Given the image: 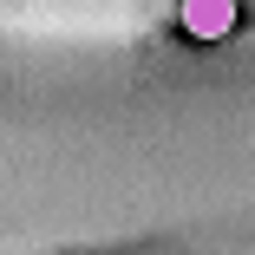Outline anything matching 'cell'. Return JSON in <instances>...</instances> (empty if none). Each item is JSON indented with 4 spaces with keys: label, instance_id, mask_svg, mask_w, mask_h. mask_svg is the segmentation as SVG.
<instances>
[{
    "label": "cell",
    "instance_id": "obj_1",
    "mask_svg": "<svg viewBox=\"0 0 255 255\" xmlns=\"http://www.w3.org/2000/svg\"><path fill=\"white\" fill-rule=\"evenodd\" d=\"M183 33H196V39H229V33H236V0H183Z\"/></svg>",
    "mask_w": 255,
    "mask_h": 255
}]
</instances>
